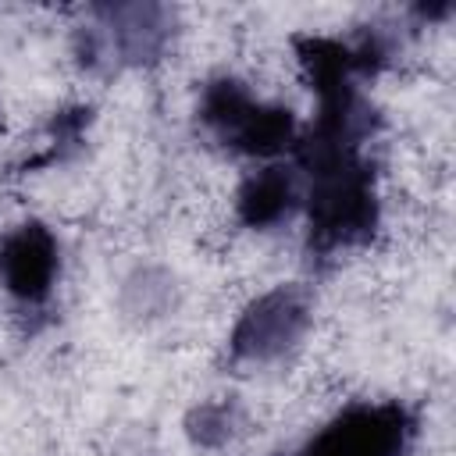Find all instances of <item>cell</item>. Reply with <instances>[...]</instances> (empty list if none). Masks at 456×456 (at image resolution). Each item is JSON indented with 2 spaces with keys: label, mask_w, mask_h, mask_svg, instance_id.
Instances as JSON below:
<instances>
[{
  "label": "cell",
  "mask_w": 456,
  "mask_h": 456,
  "mask_svg": "<svg viewBox=\"0 0 456 456\" xmlns=\"http://www.w3.org/2000/svg\"><path fill=\"white\" fill-rule=\"evenodd\" d=\"M61 274L57 235L43 221H25L0 239V289L21 306H43Z\"/></svg>",
  "instance_id": "cell-4"
},
{
  "label": "cell",
  "mask_w": 456,
  "mask_h": 456,
  "mask_svg": "<svg viewBox=\"0 0 456 456\" xmlns=\"http://www.w3.org/2000/svg\"><path fill=\"white\" fill-rule=\"evenodd\" d=\"M100 25L89 28V61L110 57L118 64H146L164 53L171 39V11L157 4L96 7Z\"/></svg>",
  "instance_id": "cell-5"
},
{
  "label": "cell",
  "mask_w": 456,
  "mask_h": 456,
  "mask_svg": "<svg viewBox=\"0 0 456 456\" xmlns=\"http://www.w3.org/2000/svg\"><path fill=\"white\" fill-rule=\"evenodd\" d=\"M200 125L232 153L271 160L296 146L299 125L289 107L256 96L246 82L221 75L200 93Z\"/></svg>",
  "instance_id": "cell-1"
},
{
  "label": "cell",
  "mask_w": 456,
  "mask_h": 456,
  "mask_svg": "<svg viewBox=\"0 0 456 456\" xmlns=\"http://www.w3.org/2000/svg\"><path fill=\"white\" fill-rule=\"evenodd\" d=\"M235 424H239V410L235 403L228 399H217V403H203L192 410L189 417V438L203 449H214V445H224L232 435H235Z\"/></svg>",
  "instance_id": "cell-7"
},
{
  "label": "cell",
  "mask_w": 456,
  "mask_h": 456,
  "mask_svg": "<svg viewBox=\"0 0 456 456\" xmlns=\"http://www.w3.org/2000/svg\"><path fill=\"white\" fill-rule=\"evenodd\" d=\"M413 420L399 403H360L317 428L296 456H399Z\"/></svg>",
  "instance_id": "cell-3"
},
{
  "label": "cell",
  "mask_w": 456,
  "mask_h": 456,
  "mask_svg": "<svg viewBox=\"0 0 456 456\" xmlns=\"http://www.w3.org/2000/svg\"><path fill=\"white\" fill-rule=\"evenodd\" d=\"M314 324V303L310 292L296 281L271 285L256 299L246 303V310L235 317L228 335V356L242 367H264L278 363L289 353H296Z\"/></svg>",
  "instance_id": "cell-2"
},
{
  "label": "cell",
  "mask_w": 456,
  "mask_h": 456,
  "mask_svg": "<svg viewBox=\"0 0 456 456\" xmlns=\"http://www.w3.org/2000/svg\"><path fill=\"white\" fill-rule=\"evenodd\" d=\"M299 207H303L299 175L296 167H281V164H267L253 171L235 192V210L246 228H274L289 221Z\"/></svg>",
  "instance_id": "cell-6"
}]
</instances>
